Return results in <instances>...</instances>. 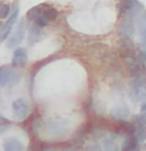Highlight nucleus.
<instances>
[{"mask_svg": "<svg viewBox=\"0 0 146 151\" xmlns=\"http://www.w3.org/2000/svg\"><path fill=\"white\" fill-rule=\"evenodd\" d=\"M71 124L66 119H49L45 123V131L53 139H63L70 133Z\"/></svg>", "mask_w": 146, "mask_h": 151, "instance_id": "1", "label": "nucleus"}, {"mask_svg": "<svg viewBox=\"0 0 146 151\" xmlns=\"http://www.w3.org/2000/svg\"><path fill=\"white\" fill-rule=\"evenodd\" d=\"M120 17L132 18L139 16L144 10V5L139 0H120L116 5Z\"/></svg>", "mask_w": 146, "mask_h": 151, "instance_id": "2", "label": "nucleus"}, {"mask_svg": "<svg viewBox=\"0 0 146 151\" xmlns=\"http://www.w3.org/2000/svg\"><path fill=\"white\" fill-rule=\"evenodd\" d=\"M22 78V73L16 70L15 68L4 65L0 67V86H14Z\"/></svg>", "mask_w": 146, "mask_h": 151, "instance_id": "3", "label": "nucleus"}, {"mask_svg": "<svg viewBox=\"0 0 146 151\" xmlns=\"http://www.w3.org/2000/svg\"><path fill=\"white\" fill-rule=\"evenodd\" d=\"M25 37V26H24V19H21L17 26H16L13 32L9 33L8 38L6 39V47L8 49H15L21 45Z\"/></svg>", "mask_w": 146, "mask_h": 151, "instance_id": "4", "label": "nucleus"}, {"mask_svg": "<svg viewBox=\"0 0 146 151\" xmlns=\"http://www.w3.org/2000/svg\"><path fill=\"white\" fill-rule=\"evenodd\" d=\"M13 108V116L15 117L16 121L23 122L25 121L31 111L30 104L28 102V100H25L24 98H18L16 99L15 101L12 105Z\"/></svg>", "mask_w": 146, "mask_h": 151, "instance_id": "5", "label": "nucleus"}, {"mask_svg": "<svg viewBox=\"0 0 146 151\" xmlns=\"http://www.w3.org/2000/svg\"><path fill=\"white\" fill-rule=\"evenodd\" d=\"M130 98L135 102L139 101H145L146 91H145V81L143 77L134 78L131 82V90H130Z\"/></svg>", "mask_w": 146, "mask_h": 151, "instance_id": "6", "label": "nucleus"}, {"mask_svg": "<svg viewBox=\"0 0 146 151\" xmlns=\"http://www.w3.org/2000/svg\"><path fill=\"white\" fill-rule=\"evenodd\" d=\"M18 14H20V9H18V7H16L15 9H14V12L12 13V15L9 16V17H7L8 18L7 22L5 23V24H2L1 30H0V42L6 41V39H7L8 35H9V33L13 30L14 24L17 22Z\"/></svg>", "mask_w": 146, "mask_h": 151, "instance_id": "7", "label": "nucleus"}, {"mask_svg": "<svg viewBox=\"0 0 146 151\" xmlns=\"http://www.w3.org/2000/svg\"><path fill=\"white\" fill-rule=\"evenodd\" d=\"M116 33L120 38H131L135 33V24L131 18H124L118 26Z\"/></svg>", "mask_w": 146, "mask_h": 151, "instance_id": "8", "label": "nucleus"}, {"mask_svg": "<svg viewBox=\"0 0 146 151\" xmlns=\"http://www.w3.org/2000/svg\"><path fill=\"white\" fill-rule=\"evenodd\" d=\"M12 63L14 66L17 67H24L28 63V51L25 48L22 47H17L14 50L13 53V58H12Z\"/></svg>", "mask_w": 146, "mask_h": 151, "instance_id": "9", "label": "nucleus"}, {"mask_svg": "<svg viewBox=\"0 0 146 151\" xmlns=\"http://www.w3.org/2000/svg\"><path fill=\"white\" fill-rule=\"evenodd\" d=\"M118 132L115 133H110L106 136H104L103 141V151H121V147L118 143Z\"/></svg>", "mask_w": 146, "mask_h": 151, "instance_id": "10", "label": "nucleus"}, {"mask_svg": "<svg viewBox=\"0 0 146 151\" xmlns=\"http://www.w3.org/2000/svg\"><path fill=\"white\" fill-rule=\"evenodd\" d=\"M110 114H111L112 118L118 122H126L128 119V117L130 116V111L126 105L114 106L113 108H111Z\"/></svg>", "mask_w": 146, "mask_h": 151, "instance_id": "11", "label": "nucleus"}, {"mask_svg": "<svg viewBox=\"0 0 146 151\" xmlns=\"http://www.w3.org/2000/svg\"><path fill=\"white\" fill-rule=\"evenodd\" d=\"M4 151H25L24 144L16 137H8L4 141Z\"/></svg>", "mask_w": 146, "mask_h": 151, "instance_id": "12", "label": "nucleus"}, {"mask_svg": "<svg viewBox=\"0 0 146 151\" xmlns=\"http://www.w3.org/2000/svg\"><path fill=\"white\" fill-rule=\"evenodd\" d=\"M90 129H92V126H90V124H88V123L81 125L80 129H78L77 132H76V134H74V136H73V143L77 144V145L84 144V141H85L86 136L90 132Z\"/></svg>", "mask_w": 146, "mask_h": 151, "instance_id": "13", "label": "nucleus"}, {"mask_svg": "<svg viewBox=\"0 0 146 151\" xmlns=\"http://www.w3.org/2000/svg\"><path fill=\"white\" fill-rule=\"evenodd\" d=\"M121 150L122 151L139 150V142L137 141L135 134H132V135H126L122 144H121Z\"/></svg>", "mask_w": 146, "mask_h": 151, "instance_id": "14", "label": "nucleus"}, {"mask_svg": "<svg viewBox=\"0 0 146 151\" xmlns=\"http://www.w3.org/2000/svg\"><path fill=\"white\" fill-rule=\"evenodd\" d=\"M42 38H44V33H42L41 29L36 26L34 24H32L30 26V32H29V37H28L29 45H33L34 43L39 42Z\"/></svg>", "mask_w": 146, "mask_h": 151, "instance_id": "15", "label": "nucleus"}, {"mask_svg": "<svg viewBox=\"0 0 146 151\" xmlns=\"http://www.w3.org/2000/svg\"><path fill=\"white\" fill-rule=\"evenodd\" d=\"M120 49H121V53L135 52V43L131 40V38H121V40H120Z\"/></svg>", "mask_w": 146, "mask_h": 151, "instance_id": "16", "label": "nucleus"}, {"mask_svg": "<svg viewBox=\"0 0 146 151\" xmlns=\"http://www.w3.org/2000/svg\"><path fill=\"white\" fill-rule=\"evenodd\" d=\"M45 8H46L45 5H38V6H36V7L31 8L30 10L26 13V19L30 21V22H33L37 17H39L40 15H42V12H44Z\"/></svg>", "mask_w": 146, "mask_h": 151, "instance_id": "17", "label": "nucleus"}, {"mask_svg": "<svg viewBox=\"0 0 146 151\" xmlns=\"http://www.w3.org/2000/svg\"><path fill=\"white\" fill-rule=\"evenodd\" d=\"M137 26L140 31V38H142V47L143 49H145V29H146V21L145 15L140 14L137 16Z\"/></svg>", "mask_w": 146, "mask_h": 151, "instance_id": "18", "label": "nucleus"}, {"mask_svg": "<svg viewBox=\"0 0 146 151\" xmlns=\"http://www.w3.org/2000/svg\"><path fill=\"white\" fill-rule=\"evenodd\" d=\"M119 123L121 124L119 132H122L123 134H126V135H132V134H135L137 127H136V125L134 123H128V122H119Z\"/></svg>", "mask_w": 146, "mask_h": 151, "instance_id": "19", "label": "nucleus"}, {"mask_svg": "<svg viewBox=\"0 0 146 151\" xmlns=\"http://www.w3.org/2000/svg\"><path fill=\"white\" fill-rule=\"evenodd\" d=\"M42 16L46 17L48 22H52L58 17V10L54 7H46L42 12Z\"/></svg>", "mask_w": 146, "mask_h": 151, "instance_id": "20", "label": "nucleus"}, {"mask_svg": "<svg viewBox=\"0 0 146 151\" xmlns=\"http://www.w3.org/2000/svg\"><path fill=\"white\" fill-rule=\"evenodd\" d=\"M136 125V127H145L146 125V114L142 113L139 115H136L134 117V121L131 122Z\"/></svg>", "mask_w": 146, "mask_h": 151, "instance_id": "21", "label": "nucleus"}, {"mask_svg": "<svg viewBox=\"0 0 146 151\" xmlns=\"http://www.w3.org/2000/svg\"><path fill=\"white\" fill-rule=\"evenodd\" d=\"M12 121H9L7 119L6 117H4V116H0V134H2V133H5L6 131L10 129V126H12Z\"/></svg>", "mask_w": 146, "mask_h": 151, "instance_id": "22", "label": "nucleus"}, {"mask_svg": "<svg viewBox=\"0 0 146 151\" xmlns=\"http://www.w3.org/2000/svg\"><path fill=\"white\" fill-rule=\"evenodd\" d=\"M135 136L139 143H144L146 140V131L145 127H137L135 132Z\"/></svg>", "mask_w": 146, "mask_h": 151, "instance_id": "23", "label": "nucleus"}, {"mask_svg": "<svg viewBox=\"0 0 146 151\" xmlns=\"http://www.w3.org/2000/svg\"><path fill=\"white\" fill-rule=\"evenodd\" d=\"M31 131L34 133V134H39V131H40V127H41V119L40 117H36L33 121L31 122Z\"/></svg>", "mask_w": 146, "mask_h": 151, "instance_id": "24", "label": "nucleus"}, {"mask_svg": "<svg viewBox=\"0 0 146 151\" xmlns=\"http://www.w3.org/2000/svg\"><path fill=\"white\" fill-rule=\"evenodd\" d=\"M33 24L36 25V26H38V27H40V29H44V27H46V26H48V24H49V22L46 19V17H44L42 15H40L39 17H37L34 21H33Z\"/></svg>", "mask_w": 146, "mask_h": 151, "instance_id": "25", "label": "nucleus"}, {"mask_svg": "<svg viewBox=\"0 0 146 151\" xmlns=\"http://www.w3.org/2000/svg\"><path fill=\"white\" fill-rule=\"evenodd\" d=\"M10 13V6L7 4L0 5V18H7Z\"/></svg>", "mask_w": 146, "mask_h": 151, "instance_id": "26", "label": "nucleus"}, {"mask_svg": "<svg viewBox=\"0 0 146 151\" xmlns=\"http://www.w3.org/2000/svg\"><path fill=\"white\" fill-rule=\"evenodd\" d=\"M86 151H103V148H102V145H100V143L95 142V143L89 144V145L87 147Z\"/></svg>", "mask_w": 146, "mask_h": 151, "instance_id": "27", "label": "nucleus"}, {"mask_svg": "<svg viewBox=\"0 0 146 151\" xmlns=\"http://www.w3.org/2000/svg\"><path fill=\"white\" fill-rule=\"evenodd\" d=\"M138 61L140 63L142 66H145V61H146V52H145V49H142L140 52L138 53V57H137Z\"/></svg>", "mask_w": 146, "mask_h": 151, "instance_id": "28", "label": "nucleus"}, {"mask_svg": "<svg viewBox=\"0 0 146 151\" xmlns=\"http://www.w3.org/2000/svg\"><path fill=\"white\" fill-rule=\"evenodd\" d=\"M145 107H146L145 101H142V113H145Z\"/></svg>", "mask_w": 146, "mask_h": 151, "instance_id": "29", "label": "nucleus"}, {"mask_svg": "<svg viewBox=\"0 0 146 151\" xmlns=\"http://www.w3.org/2000/svg\"><path fill=\"white\" fill-rule=\"evenodd\" d=\"M41 151H56L55 149H52V148H45V149H42Z\"/></svg>", "mask_w": 146, "mask_h": 151, "instance_id": "30", "label": "nucleus"}, {"mask_svg": "<svg viewBox=\"0 0 146 151\" xmlns=\"http://www.w3.org/2000/svg\"><path fill=\"white\" fill-rule=\"evenodd\" d=\"M1 26H2V23L0 22V30H1Z\"/></svg>", "mask_w": 146, "mask_h": 151, "instance_id": "31", "label": "nucleus"}, {"mask_svg": "<svg viewBox=\"0 0 146 151\" xmlns=\"http://www.w3.org/2000/svg\"><path fill=\"white\" fill-rule=\"evenodd\" d=\"M134 151H139V150H134Z\"/></svg>", "mask_w": 146, "mask_h": 151, "instance_id": "32", "label": "nucleus"}]
</instances>
